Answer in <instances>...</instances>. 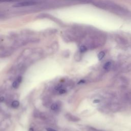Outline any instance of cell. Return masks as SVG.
<instances>
[{
    "instance_id": "cell-15",
    "label": "cell",
    "mask_w": 131,
    "mask_h": 131,
    "mask_svg": "<svg viewBox=\"0 0 131 131\" xmlns=\"http://www.w3.org/2000/svg\"><path fill=\"white\" fill-rule=\"evenodd\" d=\"M58 92H59V93L60 94H65L66 92V90L64 89L61 88L58 91Z\"/></svg>"
},
{
    "instance_id": "cell-18",
    "label": "cell",
    "mask_w": 131,
    "mask_h": 131,
    "mask_svg": "<svg viewBox=\"0 0 131 131\" xmlns=\"http://www.w3.org/2000/svg\"><path fill=\"white\" fill-rule=\"evenodd\" d=\"M4 101V98L3 97H0V101L3 102V101Z\"/></svg>"
},
{
    "instance_id": "cell-7",
    "label": "cell",
    "mask_w": 131,
    "mask_h": 131,
    "mask_svg": "<svg viewBox=\"0 0 131 131\" xmlns=\"http://www.w3.org/2000/svg\"><path fill=\"white\" fill-rule=\"evenodd\" d=\"M66 117L69 120H70L71 121H73V122H77V121H78L80 120V119L78 118L77 117L74 116V115L70 114H66Z\"/></svg>"
},
{
    "instance_id": "cell-12",
    "label": "cell",
    "mask_w": 131,
    "mask_h": 131,
    "mask_svg": "<svg viewBox=\"0 0 131 131\" xmlns=\"http://www.w3.org/2000/svg\"><path fill=\"white\" fill-rule=\"evenodd\" d=\"M87 49L88 48H87V47L85 45H82L80 47L79 51L80 53H83V52H85L87 50Z\"/></svg>"
},
{
    "instance_id": "cell-14",
    "label": "cell",
    "mask_w": 131,
    "mask_h": 131,
    "mask_svg": "<svg viewBox=\"0 0 131 131\" xmlns=\"http://www.w3.org/2000/svg\"><path fill=\"white\" fill-rule=\"evenodd\" d=\"M88 130V131H103L101 130H99V129H95L94 128H92V127H89Z\"/></svg>"
},
{
    "instance_id": "cell-11",
    "label": "cell",
    "mask_w": 131,
    "mask_h": 131,
    "mask_svg": "<svg viewBox=\"0 0 131 131\" xmlns=\"http://www.w3.org/2000/svg\"><path fill=\"white\" fill-rule=\"evenodd\" d=\"M20 106V102L18 101H12V103H11V106L13 107V108H17Z\"/></svg>"
},
{
    "instance_id": "cell-20",
    "label": "cell",
    "mask_w": 131,
    "mask_h": 131,
    "mask_svg": "<svg viewBox=\"0 0 131 131\" xmlns=\"http://www.w3.org/2000/svg\"><path fill=\"white\" fill-rule=\"evenodd\" d=\"M2 15H0V17H1V16H2Z\"/></svg>"
},
{
    "instance_id": "cell-13",
    "label": "cell",
    "mask_w": 131,
    "mask_h": 131,
    "mask_svg": "<svg viewBox=\"0 0 131 131\" xmlns=\"http://www.w3.org/2000/svg\"><path fill=\"white\" fill-rule=\"evenodd\" d=\"M20 83H19L18 81L17 80H15L14 82L13 83H12V86L14 88H18V86H19V84H20Z\"/></svg>"
},
{
    "instance_id": "cell-8",
    "label": "cell",
    "mask_w": 131,
    "mask_h": 131,
    "mask_svg": "<svg viewBox=\"0 0 131 131\" xmlns=\"http://www.w3.org/2000/svg\"><path fill=\"white\" fill-rule=\"evenodd\" d=\"M112 67V63L111 61H107L103 65V69L106 70H109Z\"/></svg>"
},
{
    "instance_id": "cell-1",
    "label": "cell",
    "mask_w": 131,
    "mask_h": 131,
    "mask_svg": "<svg viewBox=\"0 0 131 131\" xmlns=\"http://www.w3.org/2000/svg\"><path fill=\"white\" fill-rule=\"evenodd\" d=\"M93 4L99 8L109 11L120 16H126L130 14V11L125 8L111 1H95Z\"/></svg>"
},
{
    "instance_id": "cell-17",
    "label": "cell",
    "mask_w": 131,
    "mask_h": 131,
    "mask_svg": "<svg viewBox=\"0 0 131 131\" xmlns=\"http://www.w3.org/2000/svg\"><path fill=\"white\" fill-rule=\"evenodd\" d=\"M46 130H47V131H56L55 130L53 129L50 128H47V129H46Z\"/></svg>"
},
{
    "instance_id": "cell-4",
    "label": "cell",
    "mask_w": 131,
    "mask_h": 131,
    "mask_svg": "<svg viewBox=\"0 0 131 131\" xmlns=\"http://www.w3.org/2000/svg\"><path fill=\"white\" fill-rule=\"evenodd\" d=\"M118 83L119 87L121 89H125L127 87L128 85V80L125 77H120L118 78Z\"/></svg>"
},
{
    "instance_id": "cell-9",
    "label": "cell",
    "mask_w": 131,
    "mask_h": 131,
    "mask_svg": "<svg viewBox=\"0 0 131 131\" xmlns=\"http://www.w3.org/2000/svg\"><path fill=\"white\" fill-rule=\"evenodd\" d=\"M60 106L57 103H54L51 106V109L53 111H57L59 109Z\"/></svg>"
},
{
    "instance_id": "cell-6",
    "label": "cell",
    "mask_w": 131,
    "mask_h": 131,
    "mask_svg": "<svg viewBox=\"0 0 131 131\" xmlns=\"http://www.w3.org/2000/svg\"><path fill=\"white\" fill-rule=\"evenodd\" d=\"M123 98L125 101L131 104V90L126 91L123 94Z\"/></svg>"
},
{
    "instance_id": "cell-10",
    "label": "cell",
    "mask_w": 131,
    "mask_h": 131,
    "mask_svg": "<svg viewBox=\"0 0 131 131\" xmlns=\"http://www.w3.org/2000/svg\"><path fill=\"white\" fill-rule=\"evenodd\" d=\"M105 56V52L104 51H101L98 54V59L99 60H101Z\"/></svg>"
},
{
    "instance_id": "cell-5",
    "label": "cell",
    "mask_w": 131,
    "mask_h": 131,
    "mask_svg": "<svg viewBox=\"0 0 131 131\" xmlns=\"http://www.w3.org/2000/svg\"><path fill=\"white\" fill-rule=\"evenodd\" d=\"M36 2L30 1H26V2H23L15 4L13 5V7H25V6H29L36 5Z\"/></svg>"
},
{
    "instance_id": "cell-3",
    "label": "cell",
    "mask_w": 131,
    "mask_h": 131,
    "mask_svg": "<svg viewBox=\"0 0 131 131\" xmlns=\"http://www.w3.org/2000/svg\"><path fill=\"white\" fill-rule=\"evenodd\" d=\"M115 40L117 44L122 48H125L128 47V42L125 38L119 35L115 36Z\"/></svg>"
},
{
    "instance_id": "cell-2",
    "label": "cell",
    "mask_w": 131,
    "mask_h": 131,
    "mask_svg": "<svg viewBox=\"0 0 131 131\" xmlns=\"http://www.w3.org/2000/svg\"><path fill=\"white\" fill-rule=\"evenodd\" d=\"M106 36L105 34L101 32L96 31L91 33L87 40V48L93 49L101 47L105 44Z\"/></svg>"
},
{
    "instance_id": "cell-16",
    "label": "cell",
    "mask_w": 131,
    "mask_h": 131,
    "mask_svg": "<svg viewBox=\"0 0 131 131\" xmlns=\"http://www.w3.org/2000/svg\"><path fill=\"white\" fill-rule=\"evenodd\" d=\"M17 80L18 81L19 83H21L22 82V77L21 76H19L18 77L17 79Z\"/></svg>"
},
{
    "instance_id": "cell-19",
    "label": "cell",
    "mask_w": 131,
    "mask_h": 131,
    "mask_svg": "<svg viewBox=\"0 0 131 131\" xmlns=\"http://www.w3.org/2000/svg\"><path fill=\"white\" fill-rule=\"evenodd\" d=\"M29 131H35L34 130L33 128H30L29 129Z\"/></svg>"
}]
</instances>
